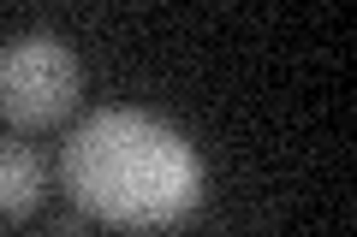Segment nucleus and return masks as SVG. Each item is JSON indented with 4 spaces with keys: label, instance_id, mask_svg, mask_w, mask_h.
I'll return each mask as SVG.
<instances>
[{
    "label": "nucleus",
    "instance_id": "1",
    "mask_svg": "<svg viewBox=\"0 0 357 237\" xmlns=\"http://www.w3.org/2000/svg\"><path fill=\"white\" fill-rule=\"evenodd\" d=\"M66 196L84 220L167 231L203 202V154L178 125L143 107H96L60 149Z\"/></svg>",
    "mask_w": 357,
    "mask_h": 237
},
{
    "label": "nucleus",
    "instance_id": "4",
    "mask_svg": "<svg viewBox=\"0 0 357 237\" xmlns=\"http://www.w3.org/2000/svg\"><path fill=\"white\" fill-rule=\"evenodd\" d=\"M48 237H84V213H77V208H72V213H60V220L48 225Z\"/></svg>",
    "mask_w": 357,
    "mask_h": 237
},
{
    "label": "nucleus",
    "instance_id": "2",
    "mask_svg": "<svg viewBox=\"0 0 357 237\" xmlns=\"http://www.w3.org/2000/svg\"><path fill=\"white\" fill-rule=\"evenodd\" d=\"M77 101V54L54 30H24L0 48V113L18 131L66 119Z\"/></svg>",
    "mask_w": 357,
    "mask_h": 237
},
{
    "label": "nucleus",
    "instance_id": "3",
    "mask_svg": "<svg viewBox=\"0 0 357 237\" xmlns=\"http://www.w3.org/2000/svg\"><path fill=\"white\" fill-rule=\"evenodd\" d=\"M42 202V161L30 142L0 137V220H18Z\"/></svg>",
    "mask_w": 357,
    "mask_h": 237
}]
</instances>
